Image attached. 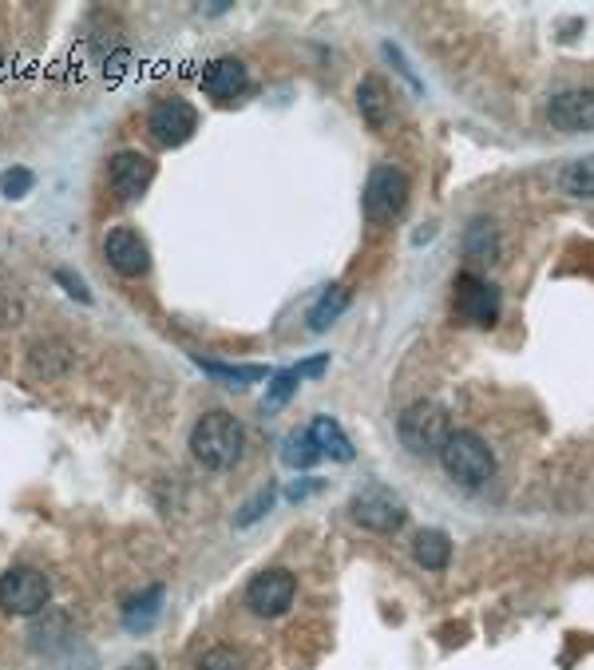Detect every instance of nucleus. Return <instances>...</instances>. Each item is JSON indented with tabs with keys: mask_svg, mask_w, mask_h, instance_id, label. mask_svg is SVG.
<instances>
[{
	"mask_svg": "<svg viewBox=\"0 0 594 670\" xmlns=\"http://www.w3.org/2000/svg\"><path fill=\"white\" fill-rule=\"evenodd\" d=\"M242 448H246V429L238 417L214 409L206 417H198V425L191 429V452L202 468L210 472H226L242 460Z\"/></svg>",
	"mask_w": 594,
	"mask_h": 670,
	"instance_id": "nucleus-1",
	"label": "nucleus"
},
{
	"mask_svg": "<svg viewBox=\"0 0 594 670\" xmlns=\"http://www.w3.org/2000/svg\"><path fill=\"white\" fill-rule=\"evenodd\" d=\"M440 464H444V472L452 476V480H460L464 488H480V484H488L495 476V456L488 441L480 437V433H472V429H452L448 433V441L440 448Z\"/></svg>",
	"mask_w": 594,
	"mask_h": 670,
	"instance_id": "nucleus-2",
	"label": "nucleus"
},
{
	"mask_svg": "<svg viewBox=\"0 0 594 670\" xmlns=\"http://www.w3.org/2000/svg\"><path fill=\"white\" fill-rule=\"evenodd\" d=\"M396 433H400V441H404V448L412 456H440L452 425H448V413L436 401H416V405H408L400 413Z\"/></svg>",
	"mask_w": 594,
	"mask_h": 670,
	"instance_id": "nucleus-3",
	"label": "nucleus"
},
{
	"mask_svg": "<svg viewBox=\"0 0 594 670\" xmlns=\"http://www.w3.org/2000/svg\"><path fill=\"white\" fill-rule=\"evenodd\" d=\"M452 314L460 322H468V326L492 330L495 322H499V314H503V298H499V290H495L492 282H484L480 274L464 270L452 282Z\"/></svg>",
	"mask_w": 594,
	"mask_h": 670,
	"instance_id": "nucleus-4",
	"label": "nucleus"
},
{
	"mask_svg": "<svg viewBox=\"0 0 594 670\" xmlns=\"http://www.w3.org/2000/svg\"><path fill=\"white\" fill-rule=\"evenodd\" d=\"M52 599V583L40 567H8L0 575V611L8 615H40Z\"/></svg>",
	"mask_w": 594,
	"mask_h": 670,
	"instance_id": "nucleus-5",
	"label": "nucleus"
},
{
	"mask_svg": "<svg viewBox=\"0 0 594 670\" xmlns=\"http://www.w3.org/2000/svg\"><path fill=\"white\" fill-rule=\"evenodd\" d=\"M361 203H365V219L369 223H393L396 215L404 211V203H408V179H404V171H396L393 163H381L369 175Z\"/></svg>",
	"mask_w": 594,
	"mask_h": 670,
	"instance_id": "nucleus-6",
	"label": "nucleus"
},
{
	"mask_svg": "<svg viewBox=\"0 0 594 670\" xmlns=\"http://www.w3.org/2000/svg\"><path fill=\"white\" fill-rule=\"evenodd\" d=\"M155 183V159L143 151H115L107 159V187L119 203H135Z\"/></svg>",
	"mask_w": 594,
	"mask_h": 670,
	"instance_id": "nucleus-7",
	"label": "nucleus"
},
{
	"mask_svg": "<svg viewBox=\"0 0 594 670\" xmlns=\"http://www.w3.org/2000/svg\"><path fill=\"white\" fill-rule=\"evenodd\" d=\"M297 595V579L286 571V567H270V571H258L250 583H246V607L262 619H278L290 611Z\"/></svg>",
	"mask_w": 594,
	"mask_h": 670,
	"instance_id": "nucleus-8",
	"label": "nucleus"
},
{
	"mask_svg": "<svg viewBox=\"0 0 594 670\" xmlns=\"http://www.w3.org/2000/svg\"><path fill=\"white\" fill-rule=\"evenodd\" d=\"M147 131L159 147H183L198 131L195 104H187L183 96H167L147 112Z\"/></svg>",
	"mask_w": 594,
	"mask_h": 670,
	"instance_id": "nucleus-9",
	"label": "nucleus"
},
{
	"mask_svg": "<svg viewBox=\"0 0 594 670\" xmlns=\"http://www.w3.org/2000/svg\"><path fill=\"white\" fill-rule=\"evenodd\" d=\"M349 512H353V520H357L361 528H369V532H381V536L396 532V528L408 520L404 504L396 500L389 488H381V484H369V488H361V492L353 496Z\"/></svg>",
	"mask_w": 594,
	"mask_h": 670,
	"instance_id": "nucleus-10",
	"label": "nucleus"
},
{
	"mask_svg": "<svg viewBox=\"0 0 594 670\" xmlns=\"http://www.w3.org/2000/svg\"><path fill=\"white\" fill-rule=\"evenodd\" d=\"M103 258H107V266H111L115 274H123V278H139V274L151 270V250H147V242H143V234H139L135 226H115V230H107V238H103Z\"/></svg>",
	"mask_w": 594,
	"mask_h": 670,
	"instance_id": "nucleus-11",
	"label": "nucleus"
},
{
	"mask_svg": "<svg viewBox=\"0 0 594 670\" xmlns=\"http://www.w3.org/2000/svg\"><path fill=\"white\" fill-rule=\"evenodd\" d=\"M246 88H250V72L234 56H218L202 68V92L214 104H234L238 96H246Z\"/></svg>",
	"mask_w": 594,
	"mask_h": 670,
	"instance_id": "nucleus-12",
	"label": "nucleus"
},
{
	"mask_svg": "<svg viewBox=\"0 0 594 670\" xmlns=\"http://www.w3.org/2000/svg\"><path fill=\"white\" fill-rule=\"evenodd\" d=\"M547 119L555 131L579 135V131H594V88H575V92H559L547 104Z\"/></svg>",
	"mask_w": 594,
	"mask_h": 670,
	"instance_id": "nucleus-13",
	"label": "nucleus"
},
{
	"mask_svg": "<svg viewBox=\"0 0 594 670\" xmlns=\"http://www.w3.org/2000/svg\"><path fill=\"white\" fill-rule=\"evenodd\" d=\"M159 615H163V587H159V583L147 587V591H139V595H131V599L123 603V627H127L131 635L151 631V627L159 623Z\"/></svg>",
	"mask_w": 594,
	"mask_h": 670,
	"instance_id": "nucleus-14",
	"label": "nucleus"
},
{
	"mask_svg": "<svg viewBox=\"0 0 594 670\" xmlns=\"http://www.w3.org/2000/svg\"><path fill=\"white\" fill-rule=\"evenodd\" d=\"M305 433H309V441H313V448H317L321 456L341 460V464H349V460H353V445H349V437L341 433V425H337L333 417H313Z\"/></svg>",
	"mask_w": 594,
	"mask_h": 670,
	"instance_id": "nucleus-15",
	"label": "nucleus"
},
{
	"mask_svg": "<svg viewBox=\"0 0 594 670\" xmlns=\"http://www.w3.org/2000/svg\"><path fill=\"white\" fill-rule=\"evenodd\" d=\"M357 108H361V119L373 131H381L389 123V92H385V84L377 76H369V80L357 84Z\"/></svg>",
	"mask_w": 594,
	"mask_h": 670,
	"instance_id": "nucleus-16",
	"label": "nucleus"
},
{
	"mask_svg": "<svg viewBox=\"0 0 594 670\" xmlns=\"http://www.w3.org/2000/svg\"><path fill=\"white\" fill-rule=\"evenodd\" d=\"M412 556H416V563H420L424 571H444L448 559H452V540H448V532H440V528L420 532L416 544H412Z\"/></svg>",
	"mask_w": 594,
	"mask_h": 670,
	"instance_id": "nucleus-17",
	"label": "nucleus"
},
{
	"mask_svg": "<svg viewBox=\"0 0 594 670\" xmlns=\"http://www.w3.org/2000/svg\"><path fill=\"white\" fill-rule=\"evenodd\" d=\"M198 365H202V373L226 381L230 389H246V385H254V381H270V377H274L266 365H222V361H202V357H198Z\"/></svg>",
	"mask_w": 594,
	"mask_h": 670,
	"instance_id": "nucleus-18",
	"label": "nucleus"
},
{
	"mask_svg": "<svg viewBox=\"0 0 594 670\" xmlns=\"http://www.w3.org/2000/svg\"><path fill=\"white\" fill-rule=\"evenodd\" d=\"M349 306V290H341V286H329L321 298H317V306L309 310V330L313 334H321V330H329L337 318H341V310Z\"/></svg>",
	"mask_w": 594,
	"mask_h": 670,
	"instance_id": "nucleus-19",
	"label": "nucleus"
},
{
	"mask_svg": "<svg viewBox=\"0 0 594 670\" xmlns=\"http://www.w3.org/2000/svg\"><path fill=\"white\" fill-rule=\"evenodd\" d=\"M464 254L468 258H476V262H495V254H499V234H495L492 223H484V219H476V223L464 230Z\"/></svg>",
	"mask_w": 594,
	"mask_h": 670,
	"instance_id": "nucleus-20",
	"label": "nucleus"
},
{
	"mask_svg": "<svg viewBox=\"0 0 594 670\" xmlns=\"http://www.w3.org/2000/svg\"><path fill=\"white\" fill-rule=\"evenodd\" d=\"M559 187L567 195H575V199H594V155H583V159L567 163L563 175H559Z\"/></svg>",
	"mask_w": 594,
	"mask_h": 670,
	"instance_id": "nucleus-21",
	"label": "nucleus"
},
{
	"mask_svg": "<svg viewBox=\"0 0 594 670\" xmlns=\"http://www.w3.org/2000/svg\"><path fill=\"white\" fill-rule=\"evenodd\" d=\"M297 385H301V373H297V369L274 373V377H270V389H266V401H262V413H278L297 393Z\"/></svg>",
	"mask_w": 594,
	"mask_h": 670,
	"instance_id": "nucleus-22",
	"label": "nucleus"
},
{
	"mask_svg": "<svg viewBox=\"0 0 594 670\" xmlns=\"http://www.w3.org/2000/svg\"><path fill=\"white\" fill-rule=\"evenodd\" d=\"M32 187H36V175L28 167H12V171L0 175V195L4 199H24Z\"/></svg>",
	"mask_w": 594,
	"mask_h": 670,
	"instance_id": "nucleus-23",
	"label": "nucleus"
},
{
	"mask_svg": "<svg viewBox=\"0 0 594 670\" xmlns=\"http://www.w3.org/2000/svg\"><path fill=\"white\" fill-rule=\"evenodd\" d=\"M321 460V452L313 448L309 441V433H297L286 441V464H294V468H309V464H317Z\"/></svg>",
	"mask_w": 594,
	"mask_h": 670,
	"instance_id": "nucleus-24",
	"label": "nucleus"
},
{
	"mask_svg": "<svg viewBox=\"0 0 594 670\" xmlns=\"http://www.w3.org/2000/svg\"><path fill=\"white\" fill-rule=\"evenodd\" d=\"M195 670H242V655L234 647H210L195 663Z\"/></svg>",
	"mask_w": 594,
	"mask_h": 670,
	"instance_id": "nucleus-25",
	"label": "nucleus"
},
{
	"mask_svg": "<svg viewBox=\"0 0 594 670\" xmlns=\"http://www.w3.org/2000/svg\"><path fill=\"white\" fill-rule=\"evenodd\" d=\"M56 282L76 298V302H92V290L84 286V278L80 274H72V270H56Z\"/></svg>",
	"mask_w": 594,
	"mask_h": 670,
	"instance_id": "nucleus-26",
	"label": "nucleus"
},
{
	"mask_svg": "<svg viewBox=\"0 0 594 670\" xmlns=\"http://www.w3.org/2000/svg\"><path fill=\"white\" fill-rule=\"evenodd\" d=\"M270 500H274V492L266 488V492H262V496H258L254 504H246V508H242V516H238V524H254V520L262 516V508H270Z\"/></svg>",
	"mask_w": 594,
	"mask_h": 670,
	"instance_id": "nucleus-27",
	"label": "nucleus"
},
{
	"mask_svg": "<svg viewBox=\"0 0 594 670\" xmlns=\"http://www.w3.org/2000/svg\"><path fill=\"white\" fill-rule=\"evenodd\" d=\"M325 365H329V353H321V357H313V361H301V365H297V373H301V377H321V373H325Z\"/></svg>",
	"mask_w": 594,
	"mask_h": 670,
	"instance_id": "nucleus-28",
	"label": "nucleus"
},
{
	"mask_svg": "<svg viewBox=\"0 0 594 670\" xmlns=\"http://www.w3.org/2000/svg\"><path fill=\"white\" fill-rule=\"evenodd\" d=\"M123 670H159V663H155L151 655H139V659H131V663H127Z\"/></svg>",
	"mask_w": 594,
	"mask_h": 670,
	"instance_id": "nucleus-29",
	"label": "nucleus"
}]
</instances>
